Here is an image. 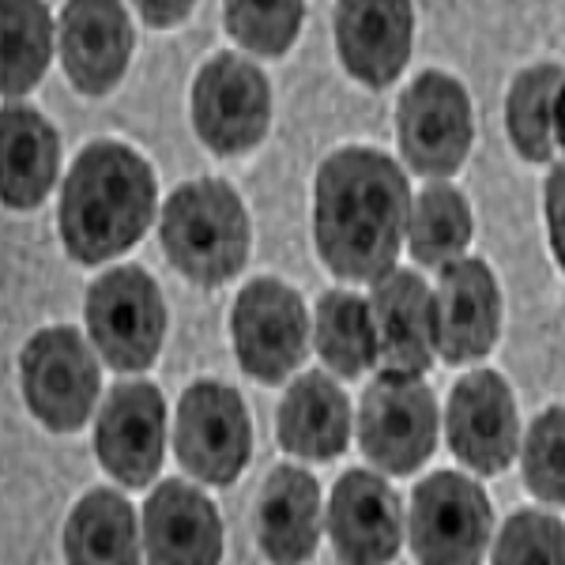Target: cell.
<instances>
[{"instance_id": "484cf974", "label": "cell", "mask_w": 565, "mask_h": 565, "mask_svg": "<svg viewBox=\"0 0 565 565\" xmlns=\"http://www.w3.org/2000/svg\"><path fill=\"white\" fill-rule=\"evenodd\" d=\"M4 26V65L0 87L8 98H20L39 87L53 57V15L45 0H0Z\"/></svg>"}, {"instance_id": "7a4b0ae2", "label": "cell", "mask_w": 565, "mask_h": 565, "mask_svg": "<svg viewBox=\"0 0 565 565\" xmlns=\"http://www.w3.org/2000/svg\"><path fill=\"white\" fill-rule=\"evenodd\" d=\"M159 212L151 162L121 140H95L72 162L57 226L76 264H106L129 253Z\"/></svg>"}, {"instance_id": "8992f818", "label": "cell", "mask_w": 565, "mask_h": 565, "mask_svg": "<svg viewBox=\"0 0 565 565\" xmlns=\"http://www.w3.org/2000/svg\"><path fill=\"white\" fill-rule=\"evenodd\" d=\"M359 445L388 476H412L434 457L437 396L423 373L381 370L362 392Z\"/></svg>"}, {"instance_id": "d6986e66", "label": "cell", "mask_w": 565, "mask_h": 565, "mask_svg": "<svg viewBox=\"0 0 565 565\" xmlns=\"http://www.w3.org/2000/svg\"><path fill=\"white\" fill-rule=\"evenodd\" d=\"M143 554L154 565H215L223 558L215 501L193 482H159L143 501Z\"/></svg>"}, {"instance_id": "3957f363", "label": "cell", "mask_w": 565, "mask_h": 565, "mask_svg": "<svg viewBox=\"0 0 565 565\" xmlns=\"http://www.w3.org/2000/svg\"><path fill=\"white\" fill-rule=\"evenodd\" d=\"M162 253L196 287H223L249 260L253 226L242 196L223 178H200L170 193L159 218Z\"/></svg>"}, {"instance_id": "603a6c76", "label": "cell", "mask_w": 565, "mask_h": 565, "mask_svg": "<svg viewBox=\"0 0 565 565\" xmlns=\"http://www.w3.org/2000/svg\"><path fill=\"white\" fill-rule=\"evenodd\" d=\"M65 558L76 565L140 562V521L129 498L106 487L79 498L65 521Z\"/></svg>"}, {"instance_id": "f1b7e54d", "label": "cell", "mask_w": 565, "mask_h": 565, "mask_svg": "<svg viewBox=\"0 0 565 565\" xmlns=\"http://www.w3.org/2000/svg\"><path fill=\"white\" fill-rule=\"evenodd\" d=\"M524 487L535 498L565 505V407L554 404L527 426L524 449Z\"/></svg>"}, {"instance_id": "9c48e42d", "label": "cell", "mask_w": 565, "mask_h": 565, "mask_svg": "<svg viewBox=\"0 0 565 565\" xmlns=\"http://www.w3.org/2000/svg\"><path fill=\"white\" fill-rule=\"evenodd\" d=\"M396 136L404 162L423 178H452L476 140L468 87L449 72H423L399 95Z\"/></svg>"}, {"instance_id": "4dcf8cb0", "label": "cell", "mask_w": 565, "mask_h": 565, "mask_svg": "<svg viewBox=\"0 0 565 565\" xmlns=\"http://www.w3.org/2000/svg\"><path fill=\"white\" fill-rule=\"evenodd\" d=\"M543 207H546V234H551V253L565 271V162L551 170L543 189Z\"/></svg>"}, {"instance_id": "44dd1931", "label": "cell", "mask_w": 565, "mask_h": 565, "mask_svg": "<svg viewBox=\"0 0 565 565\" xmlns=\"http://www.w3.org/2000/svg\"><path fill=\"white\" fill-rule=\"evenodd\" d=\"M257 543L271 562H309L321 543V487L306 468L279 463L257 498Z\"/></svg>"}, {"instance_id": "7c38bea8", "label": "cell", "mask_w": 565, "mask_h": 565, "mask_svg": "<svg viewBox=\"0 0 565 565\" xmlns=\"http://www.w3.org/2000/svg\"><path fill=\"white\" fill-rule=\"evenodd\" d=\"M95 452L103 471L129 490L154 482L167 457V399L151 381H121L103 399L95 423Z\"/></svg>"}, {"instance_id": "5bb4252c", "label": "cell", "mask_w": 565, "mask_h": 565, "mask_svg": "<svg viewBox=\"0 0 565 565\" xmlns=\"http://www.w3.org/2000/svg\"><path fill=\"white\" fill-rule=\"evenodd\" d=\"M61 65L79 95H109L125 79L136 31L125 0H65L57 26Z\"/></svg>"}, {"instance_id": "5b68a950", "label": "cell", "mask_w": 565, "mask_h": 565, "mask_svg": "<svg viewBox=\"0 0 565 565\" xmlns=\"http://www.w3.org/2000/svg\"><path fill=\"white\" fill-rule=\"evenodd\" d=\"M20 388L45 430H84L103 392V370L76 328L53 324L34 332L20 351Z\"/></svg>"}, {"instance_id": "cb8c5ba5", "label": "cell", "mask_w": 565, "mask_h": 565, "mask_svg": "<svg viewBox=\"0 0 565 565\" xmlns=\"http://www.w3.org/2000/svg\"><path fill=\"white\" fill-rule=\"evenodd\" d=\"M313 335L317 354L335 377H362L381 362L370 298L354 290H324L313 313Z\"/></svg>"}, {"instance_id": "ffe728a7", "label": "cell", "mask_w": 565, "mask_h": 565, "mask_svg": "<svg viewBox=\"0 0 565 565\" xmlns=\"http://www.w3.org/2000/svg\"><path fill=\"white\" fill-rule=\"evenodd\" d=\"M61 170V136L26 103L0 114V196L12 212H34Z\"/></svg>"}, {"instance_id": "7402d4cb", "label": "cell", "mask_w": 565, "mask_h": 565, "mask_svg": "<svg viewBox=\"0 0 565 565\" xmlns=\"http://www.w3.org/2000/svg\"><path fill=\"white\" fill-rule=\"evenodd\" d=\"M276 434L298 460H335L351 441V399L328 373L309 370L287 388Z\"/></svg>"}, {"instance_id": "83f0119b", "label": "cell", "mask_w": 565, "mask_h": 565, "mask_svg": "<svg viewBox=\"0 0 565 565\" xmlns=\"http://www.w3.org/2000/svg\"><path fill=\"white\" fill-rule=\"evenodd\" d=\"M306 23V0H223V26L257 57H282Z\"/></svg>"}, {"instance_id": "d6a6232c", "label": "cell", "mask_w": 565, "mask_h": 565, "mask_svg": "<svg viewBox=\"0 0 565 565\" xmlns=\"http://www.w3.org/2000/svg\"><path fill=\"white\" fill-rule=\"evenodd\" d=\"M554 143H558V151L565 154V79L558 87V98H554Z\"/></svg>"}, {"instance_id": "d4e9b609", "label": "cell", "mask_w": 565, "mask_h": 565, "mask_svg": "<svg viewBox=\"0 0 565 565\" xmlns=\"http://www.w3.org/2000/svg\"><path fill=\"white\" fill-rule=\"evenodd\" d=\"M476 234V218H471L468 196L449 181H434L412 204V223H407V245L412 257L426 268H441V264L463 257Z\"/></svg>"}, {"instance_id": "f546056e", "label": "cell", "mask_w": 565, "mask_h": 565, "mask_svg": "<svg viewBox=\"0 0 565 565\" xmlns=\"http://www.w3.org/2000/svg\"><path fill=\"white\" fill-rule=\"evenodd\" d=\"M498 565H527V562H546V565H565V524L551 513H532L521 509L501 527L494 554Z\"/></svg>"}, {"instance_id": "8fae6325", "label": "cell", "mask_w": 565, "mask_h": 565, "mask_svg": "<svg viewBox=\"0 0 565 565\" xmlns=\"http://www.w3.org/2000/svg\"><path fill=\"white\" fill-rule=\"evenodd\" d=\"M494 527V509L479 482L460 471H434L412 494V551L426 565L482 562Z\"/></svg>"}, {"instance_id": "9a60e30c", "label": "cell", "mask_w": 565, "mask_h": 565, "mask_svg": "<svg viewBox=\"0 0 565 565\" xmlns=\"http://www.w3.org/2000/svg\"><path fill=\"white\" fill-rule=\"evenodd\" d=\"M434 306L437 359H445L449 366H463L494 351L501 332V287L487 260L457 257L441 264Z\"/></svg>"}, {"instance_id": "4316f807", "label": "cell", "mask_w": 565, "mask_h": 565, "mask_svg": "<svg viewBox=\"0 0 565 565\" xmlns=\"http://www.w3.org/2000/svg\"><path fill=\"white\" fill-rule=\"evenodd\" d=\"M565 79L558 65H532L513 79L505 95V132L513 151L524 162H546L558 143H554V98Z\"/></svg>"}, {"instance_id": "6da1fadb", "label": "cell", "mask_w": 565, "mask_h": 565, "mask_svg": "<svg viewBox=\"0 0 565 565\" xmlns=\"http://www.w3.org/2000/svg\"><path fill=\"white\" fill-rule=\"evenodd\" d=\"M412 185L396 159L377 148H340L317 167L313 242L332 276L373 282L407 242Z\"/></svg>"}, {"instance_id": "4fadbf2b", "label": "cell", "mask_w": 565, "mask_h": 565, "mask_svg": "<svg viewBox=\"0 0 565 565\" xmlns=\"http://www.w3.org/2000/svg\"><path fill=\"white\" fill-rule=\"evenodd\" d=\"M449 449L476 476H501L521 452V415L509 381L494 370H471L457 381L445 412Z\"/></svg>"}, {"instance_id": "52a82bcc", "label": "cell", "mask_w": 565, "mask_h": 565, "mask_svg": "<svg viewBox=\"0 0 565 565\" xmlns=\"http://www.w3.org/2000/svg\"><path fill=\"white\" fill-rule=\"evenodd\" d=\"M174 452L193 479L207 487H231L253 457V423L245 399L223 381H193L178 399Z\"/></svg>"}, {"instance_id": "2e32d148", "label": "cell", "mask_w": 565, "mask_h": 565, "mask_svg": "<svg viewBox=\"0 0 565 565\" xmlns=\"http://www.w3.org/2000/svg\"><path fill=\"white\" fill-rule=\"evenodd\" d=\"M412 0H335V53L351 79L373 90L399 79L412 61Z\"/></svg>"}, {"instance_id": "1f68e13d", "label": "cell", "mask_w": 565, "mask_h": 565, "mask_svg": "<svg viewBox=\"0 0 565 565\" xmlns=\"http://www.w3.org/2000/svg\"><path fill=\"white\" fill-rule=\"evenodd\" d=\"M132 8L148 26H178L181 20H189L196 0H132Z\"/></svg>"}, {"instance_id": "e0dca14e", "label": "cell", "mask_w": 565, "mask_h": 565, "mask_svg": "<svg viewBox=\"0 0 565 565\" xmlns=\"http://www.w3.org/2000/svg\"><path fill=\"white\" fill-rule=\"evenodd\" d=\"M328 540L335 554L354 565L392 562L404 543V513L385 476L366 468L343 471L328 498Z\"/></svg>"}, {"instance_id": "277c9868", "label": "cell", "mask_w": 565, "mask_h": 565, "mask_svg": "<svg viewBox=\"0 0 565 565\" xmlns=\"http://www.w3.org/2000/svg\"><path fill=\"white\" fill-rule=\"evenodd\" d=\"M87 332L106 366L140 373L154 366L167 340V302L162 290L140 264L103 271L87 287Z\"/></svg>"}, {"instance_id": "30bf717a", "label": "cell", "mask_w": 565, "mask_h": 565, "mask_svg": "<svg viewBox=\"0 0 565 565\" xmlns=\"http://www.w3.org/2000/svg\"><path fill=\"white\" fill-rule=\"evenodd\" d=\"M193 129L215 154L253 151L271 129L268 76L238 53L204 61L193 76Z\"/></svg>"}, {"instance_id": "ac0fdd59", "label": "cell", "mask_w": 565, "mask_h": 565, "mask_svg": "<svg viewBox=\"0 0 565 565\" xmlns=\"http://www.w3.org/2000/svg\"><path fill=\"white\" fill-rule=\"evenodd\" d=\"M370 287L377 351L385 370L426 373L437 359V306L430 282L415 268H388Z\"/></svg>"}, {"instance_id": "ba28073f", "label": "cell", "mask_w": 565, "mask_h": 565, "mask_svg": "<svg viewBox=\"0 0 565 565\" xmlns=\"http://www.w3.org/2000/svg\"><path fill=\"white\" fill-rule=\"evenodd\" d=\"M231 343L253 381H287L309 348V313L298 290L271 276L245 282L231 309Z\"/></svg>"}]
</instances>
